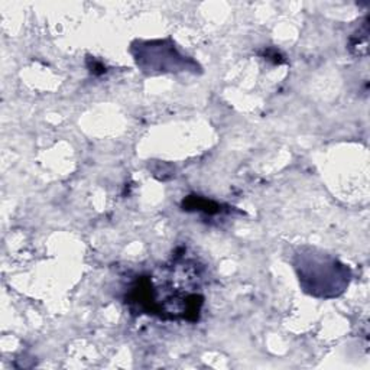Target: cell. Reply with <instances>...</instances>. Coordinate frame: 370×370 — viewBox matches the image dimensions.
Returning <instances> with one entry per match:
<instances>
[{
    "mask_svg": "<svg viewBox=\"0 0 370 370\" xmlns=\"http://www.w3.org/2000/svg\"><path fill=\"white\" fill-rule=\"evenodd\" d=\"M295 269L304 291L321 298L337 297L349 286L350 269L323 252H303L297 256Z\"/></svg>",
    "mask_w": 370,
    "mask_h": 370,
    "instance_id": "1",
    "label": "cell"
},
{
    "mask_svg": "<svg viewBox=\"0 0 370 370\" xmlns=\"http://www.w3.org/2000/svg\"><path fill=\"white\" fill-rule=\"evenodd\" d=\"M132 52L136 64L149 74L168 73L178 70H189L197 67L194 61L185 58L176 51L171 39L152 41V43H136L132 45Z\"/></svg>",
    "mask_w": 370,
    "mask_h": 370,
    "instance_id": "2",
    "label": "cell"
},
{
    "mask_svg": "<svg viewBox=\"0 0 370 370\" xmlns=\"http://www.w3.org/2000/svg\"><path fill=\"white\" fill-rule=\"evenodd\" d=\"M181 207L185 211H198V213H204V214H209V216H217V214H222L226 211L218 203L205 198V197H201V196L185 197L183 204H181Z\"/></svg>",
    "mask_w": 370,
    "mask_h": 370,
    "instance_id": "3",
    "label": "cell"
},
{
    "mask_svg": "<svg viewBox=\"0 0 370 370\" xmlns=\"http://www.w3.org/2000/svg\"><path fill=\"white\" fill-rule=\"evenodd\" d=\"M262 57L266 58V60H273V62H275V64H282L284 62L281 54L277 49H273V48L265 49V52L262 54Z\"/></svg>",
    "mask_w": 370,
    "mask_h": 370,
    "instance_id": "4",
    "label": "cell"
},
{
    "mask_svg": "<svg viewBox=\"0 0 370 370\" xmlns=\"http://www.w3.org/2000/svg\"><path fill=\"white\" fill-rule=\"evenodd\" d=\"M93 61V64L91 65H89V68H90V71L94 74V76H100V74H104L106 73V67L100 62V61H97V60H91Z\"/></svg>",
    "mask_w": 370,
    "mask_h": 370,
    "instance_id": "5",
    "label": "cell"
}]
</instances>
